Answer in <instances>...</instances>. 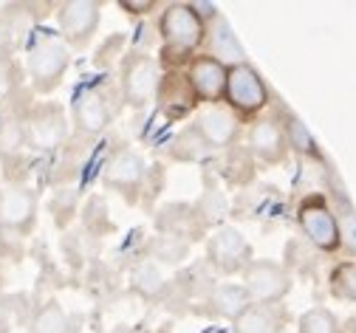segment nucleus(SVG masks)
Here are the masks:
<instances>
[{"label":"nucleus","mask_w":356,"mask_h":333,"mask_svg":"<svg viewBox=\"0 0 356 333\" xmlns=\"http://www.w3.org/2000/svg\"><path fill=\"white\" fill-rule=\"evenodd\" d=\"M246 150L269 167H277L289 159V145L280 119H254L246 130Z\"/></svg>","instance_id":"14"},{"label":"nucleus","mask_w":356,"mask_h":333,"mask_svg":"<svg viewBox=\"0 0 356 333\" xmlns=\"http://www.w3.org/2000/svg\"><path fill=\"white\" fill-rule=\"evenodd\" d=\"M159 82H161V71L150 54L130 51L122 60V99L133 111H142L156 99Z\"/></svg>","instance_id":"5"},{"label":"nucleus","mask_w":356,"mask_h":333,"mask_svg":"<svg viewBox=\"0 0 356 333\" xmlns=\"http://www.w3.org/2000/svg\"><path fill=\"white\" fill-rule=\"evenodd\" d=\"M130 285H133V291H139L142 297H156L164 289V277L153 263H142V266L133 268Z\"/></svg>","instance_id":"25"},{"label":"nucleus","mask_w":356,"mask_h":333,"mask_svg":"<svg viewBox=\"0 0 356 333\" xmlns=\"http://www.w3.org/2000/svg\"><path fill=\"white\" fill-rule=\"evenodd\" d=\"M252 305L254 302H252V297L246 294V289H243L241 282H220V285H215L212 294H209L212 314L220 316V319H229V322H235Z\"/></svg>","instance_id":"18"},{"label":"nucleus","mask_w":356,"mask_h":333,"mask_svg":"<svg viewBox=\"0 0 356 333\" xmlns=\"http://www.w3.org/2000/svg\"><path fill=\"white\" fill-rule=\"evenodd\" d=\"M40 201L26 184H9L0 189V229L26 237L37 223Z\"/></svg>","instance_id":"8"},{"label":"nucleus","mask_w":356,"mask_h":333,"mask_svg":"<svg viewBox=\"0 0 356 333\" xmlns=\"http://www.w3.org/2000/svg\"><path fill=\"white\" fill-rule=\"evenodd\" d=\"M241 285L254 305H277L291 291V274L275 260H252L243 268Z\"/></svg>","instance_id":"7"},{"label":"nucleus","mask_w":356,"mask_h":333,"mask_svg":"<svg viewBox=\"0 0 356 333\" xmlns=\"http://www.w3.org/2000/svg\"><path fill=\"white\" fill-rule=\"evenodd\" d=\"M283 133H286V145H289V153H297L302 159H320V147L311 130L294 116V113H286L283 116Z\"/></svg>","instance_id":"20"},{"label":"nucleus","mask_w":356,"mask_h":333,"mask_svg":"<svg viewBox=\"0 0 356 333\" xmlns=\"http://www.w3.org/2000/svg\"><path fill=\"white\" fill-rule=\"evenodd\" d=\"M207 42H209V57H215L218 63H224L227 68L246 63V54H243L241 40L235 37V31L229 29V23L220 17V15L212 20V26H209V31H207Z\"/></svg>","instance_id":"17"},{"label":"nucleus","mask_w":356,"mask_h":333,"mask_svg":"<svg viewBox=\"0 0 356 333\" xmlns=\"http://www.w3.org/2000/svg\"><path fill=\"white\" fill-rule=\"evenodd\" d=\"M328 291L339 302H356V260H342L331 268Z\"/></svg>","instance_id":"22"},{"label":"nucleus","mask_w":356,"mask_h":333,"mask_svg":"<svg viewBox=\"0 0 356 333\" xmlns=\"http://www.w3.org/2000/svg\"><path fill=\"white\" fill-rule=\"evenodd\" d=\"M170 156L172 159H178V161H204L207 156H209V145L204 141V136L190 124V127H184L181 133H178L172 141H170Z\"/></svg>","instance_id":"21"},{"label":"nucleus","mask_w":356,"mask_h":333,"mask_svg":"<svg viewBox=\"0 0 356 333\" xmlns=\"http://www.w3.org/2000/svg\"><path fill=\"white\" fill-rule=\"evenodd\" d=\"M116 333H124V330H116Z\"/></svg>","instance_id":"30"},{"label":"nucleus","mask_w":356,"mask_h":333,"mask_svg":"<svg viewBox=\"0 0 356 333\" xmlns=\"http://www.w3.org/2000/svg\"><path fill=\"white\" fill-rule=\"evenodd\" d=\"M187 241H178L172 234H161L156 241V257L167 260V263H181L187 257Z\"/></svg>","instance_id":"26"},{"label":"nucleus","mask_w":356,"mask_h":333,"mask_svg":"<svg viewBox=\"0 0 356 333\" xmlns=\"http://www.w3.org/2000/svg\"><path fill=\"white\" fill-rule=\"evenodd\" d=\"M31 333H68V316L57 300L46 302L31 319Z\"/></svg>","instance_id":"23"},{"label":"nucleus","mask_w":356,"mask_h":333,"mask_svg":"<svg viewBox=\"0 0 356 333\" xmlns=\"http://www.w3.org/2000/svg\"><path fill=\"white\" fill-rule=\"evenodd\" d=\"M297 226L305 241L323 254H334L342 249V232H339V215L328 206L323 195H305L297 204Z\"/></svg>","instance_id":"3"},{"label":"nucleus","mask_w":356,"mask_h":333,"mask_svg":"<svg viewBox=\"0 0 356 333\" xmlns=\"http://www.w3.org/2000/svg\"><path fill=\"white\" fill-rule=\"evenodd\" d=\"M283 316L275 311V305H252L246 314H241L232 322L235 333H280Z\"/></svg>","instance_id":"19"},{"label":"nucleus","mask_w":356,"mask_h":333,"mask_svg":"<svg viewBox=\"0 0 356 333\" xmlns=\"http://www.w3.org/2000/svg\"><path fill=\"white\" fill-rule=\"evenodd\" d=\"M0 285H3V271H0Z\"/></svg>","instance_id":"29"},{"label":"nucleus","mask_w":356,"mask_h":333,"mask_svg":"<svg viewBox=\"0 0 356 333\" xmlns=\"http://www.w3.org/2000/svg\"><path fill=\"white\" fill-rule=\"evenodd\" d=\"M119 6L127 12V15H147V12H153L156 9V3L153 0H119Z\"/></svg>","instance_id":"28"},{"label":"nucleus","mask_w":356,"mask_h":333,"mask_svg":"<svg viewBox=\"0 0 356 333\" xmlns=\"http://www.w3.org/2000/svg\"><path fill=\"white\" fill-rule=\"evenodd\" d=\"M272 93L266 88L263 76L257 68L249 63L227 68V90H224V102L235 116H257L266 105H269Z\"/></svg>","instance_id":"4"},{"label":"nucleus","mask_w":356,"mask_h":333,"mask_svg":"<svg viewBox=\"0 0 356 333\" xmlns=\"http://www.w3.org/2000/svg\"><path fill=\"white\" fill-rule=\"evenodd\" d=\"M71 65V51L68 42L57 34H40L29 45L26 54V71L31 79V88L37 93H51L60 88L65 71Z\"/></svg>","instance_id":"2"},{"label":"nucleus","mask_w":356,"mask_h":333,"mask_svg":"<svg viewBox=\"0 0 356 333\" xmlns=\"http://www.w3.org/2000/svg\"><path fill=\"white\" fill-rule=\"evenodd\" d=\"M156 102L161 105V111L170 116V119H184L195 105L198 99L193 97V90L187 85V76L184 74H164L161 82H159V93H156Z\"/></svg>","instance_id":"16"},{"label":"nucleus","mask_w":356,"mask_h":333,"mask_svg":"<svg viewBox=\"0 0 356 333\" xmlns=\"http://www.w3.org/2000/svg\"><path fill=\"white\" fill-rule=\"evenodd\" d=\"M209 23L198 15L195 3H167L159 17V37L164 42V54H178V60H193L207 42Z\"/></svg>","instance_id":"1"},{"label":"nucleus","mask_w":356,"mask_h":333,"mask_svg":"<svg viewBox=\"0 0 356 333\" xmlns=\"http://www.w3.org/2000/svg\"><path fill=\"white\" fill-rule=\"evenodd\" d=\"M297 333H339V319L323 305L308 308L297 322Z\"/></svg>","instance_id":"24"},{"label":"nucleus","mask_w":356,"mask_h":333,"mask_svg":"<svg viewBox=\"0 0 356 333\" xmlns=\"http://www.w3.org/2000/svg\"><path fill=\"white\" fill-rule=\"evenodd\" d=\"M145 175H147L145 159H142L136 150H133V147H119V150L111 156L102 181H105L108 189H113V193L124 195L127 201H139Z\"/></svg>","instance_id":"10"},{"label":"nucleus","mask_w":356,"mask_h":333,"mask_svg":"<svg viewBox=\"0 0 356 333\" xmlns=\"http://www.w3.org/2000/svg\"><path fill=\"white\" fill-rule=\"evenodd\" d=\"M193 127L204 136V141L212 150H229L235 147V141L241 136V122L229 108L220 105H207L204 111L195 113Z\"/></svg>","instance_id":"15"},{"label":"nucleus","mask_w":356,"mask_h":333,"mask_svg":"<svg viewBox=\"0 0 356 333\" xmlns=\"http://www.w3.org/2000/svg\"><path fill=\"white\" fill-rule=\"evenodd\" d=\"M23 138L34 150H57L68 138V116L57 102H40L23 122Z\"/></svg>","instance_id":"6"},{"label":"nucleus","mask_w":356,"mask_h":333,"mask_svg":"<svg viewBox=\"0 0 356 333\" xmlns=\"http://www.w3.org/2000/svg\"><path fill=\"white\" fill-rule=\"evenodd\" d=\"M187 85L193 90V97L198 99V105H218L224 99L227 90V65L218 63L209 54H195L187 63Z\"/></svg>","instance_id":"11"},{"label":"nucleus","mask_w":356,"mask_h":333,"mask_svg":"<svg viewBox=\"0 0 356 333\" xmlns=\"http://www.w3.org/2000/svg\"><path fill=\"white\" fill-rule=\"evenodd\" d=\"M71 122L74 130L82 136H99L108 130L111 124V108L105 93L94 85H85L74 93V102H71Z\"/></svg>","instance_id":"13"},{"label":"nucleus","mask_w":356,"mask_h":333,"mask_svg":"<svg viewBox=\"0 0 356 333\" xmlns=\"http://www.w3.org/2000/svg\"><path fill=\"white\" fill-rule=\"evenodd\" d=\"M339 232H342V246H348L356 254V215L353 212H345L339 218Z\"/></svg>","instance_id":"27"},{"label":"nucleus","mask_w":356,"mask_h":333,"mask_svg":"<svg viewBox=\"0 0 356 333\" xmlns=\"http://www.w3.org/2000/svg\"><path fill=\"white\" fill-rule=\"evenodd\" d=\"M207 260L220 274H235L252 263V249L235 226H218L207 241Z\"/></svg>","instance_id":"9"},{"label":"nucleus","mask_w":356,"mask_h":333,"mask_svg":"<svg viewBox=\"0 0 356 333\" xmlns=\"http://www.w3.org/2000/svg\"><path fill=\"white\" fill-rule=\"evenodd\" d=\"M102 9L97 0H68L57 9V26L60 37L68 45H85L99 29Z\"/></svg>","instance_id":"12"}]
</instances>
